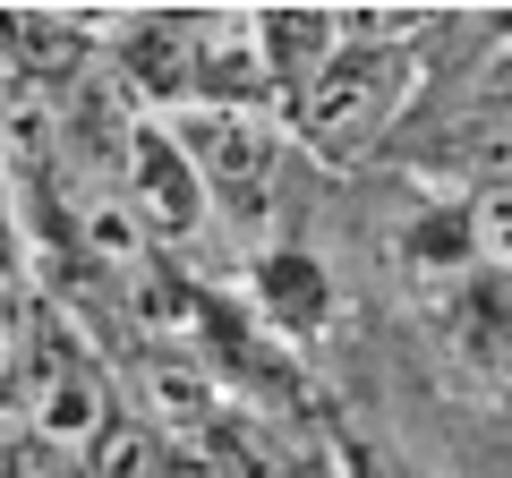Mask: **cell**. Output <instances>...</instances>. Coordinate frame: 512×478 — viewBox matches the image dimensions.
<instances>
[{"label": "cell", "instance_id": "obj_4", "mask_svg": "<svg viewBox=\"0 0 512 478\" xmlns=\"http://www.w3.org/2000/svg\"><path fill=\"white\" fill-rule=\"evenodd\" d=\"M436 163H444V171H461L470 188L512 180V86L478 94V103L461 111V129L444 137V154H436Z\"/></svg>", "mask_w": 512, "mask_h": 478}, {"label": "cell", "instance_id": "obj_2", "mask_svg": "<svg viewBox=\"0 0 512 478\" xmlns=\"http://www.w3.org/2000/svg\"><path fill=\"white\" fill-rule=\"evenodd\" d=\"M171 146L205 180V197H248L256 180H274V120L265 111H180Z\"/></svg>", "mask_w": 512, "mask_h": 478}, {"label": "cell", "instance_id": "obj_5", "mask_svg": "<svg viewBox=\"0 0 512 478\" xmlns=\"http://www.w3.org/2000/svg\"><path fill=\"white\" fill-rule=\"evenodd\" d=\"M333 453H342V478H419L402 453H376V444H359V436H333Z\"/></svg>", "mask_w": 512, "mask_h": 478}, {"label": "cell", "instance_id": "obj_6", "mask_svg": "<svg viewBox=\"0 0 512 478\" xmlns=\"http://www.w3.org/2000/svg\"><path fill=\"white\" fill-rule=\"evenodd\" d=\"M163 478H231V470H222L214 453H171V461H163Z\"/></svg>", "mask_w": 512, "mask_h": 478}, {"label": "cell", "instance_id": "obj_3", "mask_svg": "<svg viewBox=\"0 0 512 478\" xmlns=\"http://www.w3.org/2000/svg\"><path fill=\"white\" fill-rule=\"evenodd\" d=\"M128 214H137V231L146 239H188L205 222V180L188 171V154L171 146V129H137L128 137Z\"/></svg>", "mask_w": 512, "mask_h": 478}, {"label": "cell", "instance_id": "obj_1", "mask_svg": "<svg viewBox=\"0 0 512 478\" xmlns=\"http://www.w3.org/2000/svg\"><path fill=\"white\" fill-rule=\"evenodd\" d=\"M410 86H419V52H410V43H350L342 35V52H333L325 69L282 94V120H291L325 163H359V154H376L384 137L402 129Z\"/></svg>", "mask_w": 512, "mask_h": 478}]
</instances>
